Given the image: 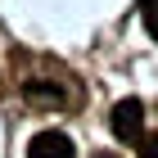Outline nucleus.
I'll return each instance as SVG.
<instances>
[{"label":"nucleus","instance_id":"obj_4","mask_svg":"<svg viewBox=\"0 0 158 158\" xmlns=\"http://www.w3.org/2000/svg\"><path fill=\"white\" fill-rule=\"evenodd\" d=\"M140 14H145V27H149V36L158 41V0H140Z\"/></svg>","mask_w":158,"mask_h":158},{"label":"nucleus","instance_id":"obj_6","mask_svg":"<svg viewBox=\"0 0 158 158\" xmlns=\"http://www.w3.org/2000/svg\"><path fill=\"white\" fill-rule=\"evenodd\" d=\"M90 158H118V154H109V149H99V154H90Z\"/></svg>","mask_w":158,"mask_h":158},{"label":"nucleus","instance_id":"obj_2","mask_svg":"<svg viewBox=\"0 0 158 158\" xmlns=\"http://www.w3.org/2000/svg\"><path fill=\"white\" fill-rule=\"evenodd\" d=\"M27 158H77V149L63 131H36L27 140Z\"/></svg>","mask_w":158,"mask_h":158},{"label":"nucleus","instance_id":"obj_1","mask_svg":"<svg viewBox=\"0 0 158 158\" xmlns=\"http://www.w3.org/2000/svg\"><path fill=\"white\" fill-rule=\"evenodd\" d=\"M109 127L122 145H140L145 140V104L140 99H118L109 113Z\"/></svg>","mask_w":158,"mask_h":158},{"label":"nucleus","instance_id":"obj_5","mask_svg":"<svg viewBox=\"0 0 158 158\" xmlns=\"http://www.w3.org/2000/svg\"><path fill=\"white\" fill-rule=\"evenodd\" d=\"M140 158H158V131L140 140Z\"/></svg>","mask_w":158,"mask_h":158},{"label":"nucleus","instance_id":"obj_3","mask_svg":"<svg viewBox=\"0 0 158 158\" xmlns=\"http://www.w3.org/2000/svg\"><path fill=\"white\" fill-rule=\"evenodd\" d=\"M23 95L32 99V104H50V109L63 104V90L50 81V77H27V81H23Z\"/></svg>","mask_w":158,"mask_h":158}]
</instances>
